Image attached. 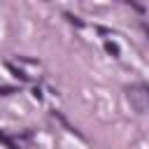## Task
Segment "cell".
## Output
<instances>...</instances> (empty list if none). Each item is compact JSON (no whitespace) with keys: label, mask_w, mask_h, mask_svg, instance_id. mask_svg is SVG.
Segmentation results:
<instances>
[{"label":"cell","mask_w":149,"mask_h":149,"mask_svg":"<svg viewBox=\"0 0 149 149\" xmlns=\"http://www.w3.org/2000/svg\"><path fill=\"white\" fill-rule=\"evenodd\" d=\"M126 98L130 102V107L137 114H147L149 112V86L147 84H133L126 88Z\"/></svg>","instance_id":"obj_1"},{"label":"cell","mask_w":149,"mask_h":149,"mask_svg":"<svg viewBox=\"0 0 149 149\" xmlns=\"http://www.w3.org/2000/svg\"><path fill=\"white\" fill-rule=\"evenodd\" d=\"M0 142H2L7 149H21V147H19V142H16V140H12L5 130H0Z\"/></svg>","instance_id":"obj_2"},{"label":"cell","mask_w":149,"mask_h":149,"mask_svg":"<svg viewBox=\"0 0 149 149\" xmlns=\"http://www.w3.org/2000/svg\"><path fill=\"white\" fill-rule=\"evenodd\" d=\"M7 68H9V70H12V72H14V74H16L19 79H21V81H28V74H26V72H21V70H19L16 65H12V63H7Z\"/></svg>","instance_id":"obj_3"},{"label":"cell","mask_w":149,"mask_h":149,"mask_svg":"<svg viewBox=\"0 0 149 149\" xmlns=\"http://www.w3.org/2000/svg\"><path fill=\"white\" fill-rule=\"evenodd\" d=\"M105 49H107V54H112V56H119V47H116L114 42H105Z\"/></svg>","instance_id":"obj_4"},{"label":"cell","mask_w":149,"mask_h":149,"mask_svg":"<svg viewBox=\"0 0 149 149\" xmlns=\"http://www.w3.org/2000/svg\"><path fill=\"white\" fill-rule=\"evenodd\" d=\"M16 88L14 86H0V95H9V93H14Z\"/></svg>","instance_id":"obj_5"}]
</instances>
